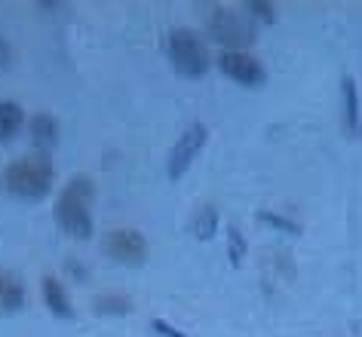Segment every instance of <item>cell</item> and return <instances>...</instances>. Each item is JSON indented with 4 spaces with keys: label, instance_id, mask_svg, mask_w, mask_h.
I'll return each mask as SVG.
<instances>
[{
    "label": "cell",
    "instance_id": "1",
    "mask_svg": "<svg viewBox=\"0 0 362 337\" xmlns=\"http://www.w3.org/2000/svg\"><path fill=\"white\" fill-rule=\"evenodd\" d=\"M56 187V166L49 153H28L0 172V190L19 203H43Z\"/></svg>",
    "mask_w": 362,
    "mask_h": 337
},
{
    "label": "cell",
    "instance_id": "2",
    "mask_svg": "<svg viewBox=\"0 0 362 337\" xmlns=\"http://www.w3.org/2000/svg\"><path fill=\"white\" fill-rule=\"evenodd\" d=\"M56 224L71 240H93V181L86 175L71 178L56 199Z\"/></svg>",
    "mask_w": 362,
    "mask_h": 337
},
{
    "label": "cell",
    "instance_id": "3",
    "mask_svg": "<svg viewBox=\"0 0 362 337\" xmlns=\"http://www.w3.org/2000/svg\"><path fill=\"white\" fill-rule=\"evenodd\" d=\"M166 52H169V61H172V68H175V74L185 80H200L206 71H209V49H206V43L200 40V34L194 28L169 31Z\"/></svg>",
    "mask_w": 362,
    "mask_h": 337
},
{
    "label": "cell",
    "instance_id": "4",
    "mask_svg": "<svg viewBox=\"0 0 362 337\" xmlns=\"http://www.w3.org/2000/svg\"><path fill=\"white\" fill-rule=\"evenodd\" d=\"M102 249L120 267H144L151 254L148 240L139 230H132V227H114V230H107Z\"/></svg>",
    "mask_w": 362,
    "mask_h": 337
},
{
    "label": "cell",
    "instance_id": "5",
    "mask_svg": "<svg viewBox=\"0 0 362 337\" xmlns=\"http://www.w3.org/2000/svg\"><path fill=\"white\" fill-rule=\"evenodd\" d=\"M206 141H209V129H206L203 123H191V126H187V129L178 135V141L172 144V150H169L166 175L172 181H178L187 169H191V162L197 160V153L206 148Z\"/></svg>",
    "mask_w": 362,
    "mask_h": 337
},
{
    "label": "cell",
    "instance_id": "6",
    "mask_svg": "<svg viewBox=\"0 0 362 337\" xmlns=\"http://www.w3.org/2000/svg\"><path fill=\"white\" fill-rule=\"evenodd\" d=\"M218 68L224 77L237 80L240 86H264V80H267L264 65L243 49H224L218 56Z\"/></svg>",
    "mask_w": 362,
    "mask_h": 337
},
{
    "label": "cell",
    "instance_id": "7",
    "mask_svg": "<svg viewBox=\"0 0 362 337\" xmlns=\"http://www.w3.org/2000/svg\"><path fill=\"white\" fill-rule=\"evenodd\" d=\"M209 34L218 43H224V47H230V49H240V47H246L249 40H255V34H252L249 28V22L243 19L240 13H233V10H224V6H218V10L212 13V19H209Z\"/></svg>",
    "mask_w": 362,
    "mask_h": 337
},
{
    "label": "cell",
    "instance_id": "8",
    "mask_svg": "<svg viewBox=\"0 0 362 337\" xmlns=\"http://www.w3.org/2000/svg\"><path fill=\"white\" fill-rule=\"evenodd\" d=\"M28 300L25 291V279L16 270L0 267V313H19Z\"/></svg>",
    "mask_w": 362,
    "mask_h": 337
},
{
    "label": "cell",
    "instance_id": "9",
    "mask_svg": "<svg viewBox=\"0 0 362 337\" xmlns=\"http://www.w3.org/2000/svg\"><path fill=\"white\" fill-rule=\"evenodd\" d=\"M40 291H43V304L49 307V313L56 316V319H74V316H77L74 300H71L68 288L62 285V279H56V276H43Z\"/></svg>",
    "mask_w": 362,
    "mask_h": 337
},
{
    "label": "cell",
    "instance_id": "10",
    "mask_svg": "<svg viewBox=\"0 0 362 337\" xmlns=\"http://www.w3.org/2000/svg\"><path fill=\"white\" fill-rule=\"evenodd\" d=\"M28 135H31V141H34V148L47 153L49 148H56V141H59V123H56V117L52 114H34L31 120H28Z\"/></svg>",
    "mask_w": 362,
    "mask_h": 337
},
{
    "label": "cell",
    "instance_id": "11",
    "mask_svg": "<svg viewBox=\"0 0 362 337\" xmlns=\"http://www.w3.org/2000/svg\"><path fill=\"white\" fill-rule=\"evenodd\" d=\"M25 126V107L10 98H0V141H13Z\"/></svg>",
    "mask_w": 362,
    "mask_h": 337
},
{
    "label": "cell",
    "instance_id": "12",
    "mask_svg": "<svg viewBox=\"0 0 362 337\" xmlns=\"http://www.w3.org/2000/svg\"><path fill=\"white\" fill-rule=\"evenodd\" d=\"M191 233L197 240L209 242L215 233H218V212H215V206H200L191 218Z\"/></svg>",
    "mask_w": 362,
    "mask_h": 337
},
{
    "label": "cell",
    "instance_id": "13",
    "mask_svg": "<svg viewBox=\"0 0 362 337\" xmlns=\"http://www.w3.org/2000/svg\"><path fill=\"white\" fill-rule=\"evenodd\" d=\"M341 95H344V126H347V132H353L359 126V95L353 77L341 80Z\"/></svg>",
    "mask_w": 362,
    "mask_h": 337
},
{
    "label": "cell",
    "instance_id": "14",
    "mask_svg": "<svg viewBox=\"0 0 362 337\" xmlns=\"http://www.w3.org/2000/svg\"><path fill=\"white\" fill-rule=\"evenodd\" d=\"M93 307H95L98 316H126V313H132V300L126 295H98L93 300Z\"/></svg>",
    "mask_w": 362,
    "mask_h": 337
},
{
    "label": "cell",
    "instance_id": "15",
    "mask_svg": "<svg viewBox=\"0 0 362 337\" xmlns=\"http://www.w3.org/2000/svg\"><path fill=\"white\" fill-rule=\"evenodd\" d=\"M246 10L252 19L264 22V25H274L276 22V6L274 4H264V0H252V4H246Z\"/></svg>",
    "mask_w": 362,
    "mask_h": 337
},
{
    "label": "cell",
    "instance_id": "16",
    "mask_svg": "<svg viewBox=\"0 0 362 337\" xmlns=\"http://www.w3.org/2000/svg\"><path fill=\"white\" fill-rule=\"evenodd\" d=\"M258 221L276 227V230H286V233H292V236L301 233V227H298L295 221H288V218H283V215H274V212H258Z\"/></svg>",
    "mask_w": 362,
    "mask_h": 337
},
{
    "label": "cell",
    "instance_id": "17",
    "mask_svg": "<svg viewBox=\"0 0 362 337\" xmlns=\"http://www.w3.org/2000/svg\"><path fill=\"white\" fill-rule=\"evenodd\" d=\"M228 242H230V261H233V264H240V261H243V254H246V240L240 236L237 227H228Z\"/></svg>",
    "mask_w": 362,
    "mask_h": 337
},
{
    "label": "cell",
    "instance_id": "18",
    "mask_svg": "<svg viewBox=\"0 0 362 337\" xmlns=\"http://www.w3.org/2000/svg\"><path fill=\"white\" fill-rule=\"evenodd\" d=\"M151 328H153V331H157L160 337H185V334H181L178 328H175V325H169L166 319H153Z\"/></svg>",
    "mask_w": 362,
    "mask_h": 337
},
{
    "label": "cell",
    "instance_id": "19",
    "mask_svg": "<svg viewBox=\"0 0 362 337\" xmlns=\"http://www.w3.org/2000/svg\"><path fill=\"white\" fill-rule=\"evenodd\" d=\"M10 61H13V49H10V43L0 37V71L10 68Z\"/></svg>",
    "mask_w": 362,
    "mask_h": 337
}]
</instances>
